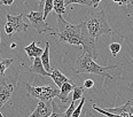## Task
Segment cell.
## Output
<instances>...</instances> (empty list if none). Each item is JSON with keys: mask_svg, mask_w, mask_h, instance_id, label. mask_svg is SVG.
<instances>
[{"mask_svg": "<svg viewBox=\"0 0 133 117\" xmlns=\"http://www.w3.org/2000/svg\"><path fill=\"white\" fill-rule=\"evenodd\" d=\"M26 17H28V20H29L30 24H31V25L35 28L39 33H45V32L51 33V32L54 31L52 28H49L48 25H47L46 21L44 20V13L32 10V12H30L29 14H28Z\"/></svg>", "mask_w": 133, "mask_h": 117, "instance_id": "6", "label": "cell"}, {"mask_svg": "<svg viewBox=\"0 0 133 117\" xmlns=\"http://www.w3.org/2000/svg\"><path fill=\"white\" fill-rule=\"evenodd\" d=\"M85 103V98H83L82 100H80V103L77 106V108H76V110L74 111V114H72V116L71 117H79L80 116V114H82V109H83V106H84Z\"/></svg>", "mask_w": 133, "mask_h": 117, "instance_id": "22", "label": "cell"}, {"mask_svg": "<svg viewBox=\"0 0 133 117\" xmlns=\"http://www.w3.org/2000/svg\"><path fill=\"white\" fill-rule=\"evenodd\" d=\"M51 78L53 79V82L55 83V85L57 86V88H59V87L61 88L63 84L70 82V79H69L68 77H65L64 75H63L62 72H61L59 69H56V68L52 69V71H51Z\"/></svg>", "mask_w": 133, "mask_h": 117, "instance_id": "12", "label": "cell"}, {"mask_svg": "<svg viewBox=\"0 0 133 117\" xmlns=\"http://www.w3.org/2000/svg\"><path fill=\"white\" fill-rule=\"evenodd\" d=\"M10 48H12V49H15V48H16V44H15V43H13L12 45H10Z\"/></svg>", "mask_w": 133, "mask_h": 117, "instance_id": "28", "label": "cell"}, {"mask_svg": "<svg viewBox=\"0 0 133 117\" xmlns=\"http://www.w3.org/2000/svg\"><path fill=\"white\" fill-rule=\"evenodd\" d=\"M54 9V0H45L44 4V20L46 21L47 16L49 15V13Z\"/></svg>", "mask_w": 133, "mask_h": 117, "instance_id": "17", "label": "cell"}, {"mask_svg": "<svg viewBox=\"0 0 133 117\" xmlns=\"http://www.w3.org/2000/svg\"><path fill=\"white\" fill-rule=\"evenodd\" d=\"M7 23L5 24V32L7 33V36L9 38H12V36L15 32H23L26 31L29 25L23 22V14L20 15H10L9 13H7Z\"/></svg>", "mask_w": 133, "mask_h": 117, "instance_id": "5", "label": "cell"}, {"mask_svg": "<svg viewBox=\"0 0 133 117\" xmlns=\"http://www.w3.org/2000/svg\"><path fill=\"white\" fill-rule=\"evenodd\" d=\"M0 117H4V116H2V114H1V113H0Z\"/></svg>", "mask_w": 133, "mask_h": 117, "instance_id": "30", "label": "cell"}, {"mask_svg": "<svg viewBox=\"0 0 133 117\" xmlns=\"http://www.w3.org/2000/svg\"><path fill=\"white\" fill-rule=\"evenodd\" d=\"M84 22L86 24L90 35L94 39L101 37L103 35H112V30L108 23L107 13L103 9L99 10V12L90 13Z\"/></svg>", "mask_w": 133, "mask_h": 117, "instance_id": "2", "label": "cell"}, {"mask_svg": "<svg viewBox=\"0 0 133 117\" xmlns=\"http://www.w3.org/2000/svg\"><path fill=\"white\" fill-rule=\"evenodd\" d=\"M40 58H41V62H43V66H44V68H45V70L51 74L52 68H51V63H49V41H46V47H45V49H44V53Z\"/></svg>", "mask_w": 133, "mask_h": 117, "instance_id": "14", "label": "cell"}, {"mask_svg": "<svg viewBox=\"0 0 133 117\" xmlns=\"http://www.w3.org/2000/svg\"><path fill=\"white\" fill-rule=\"evenodd\" d=\"M109 49H110V52H111V55H112V56L116 57V56H117V54L121 52V49H122V44L114 41V43H111V44L109 45Z\"/></svg>", "mask_w": 133, "mask_h": 117, "instance_id": "19", "label": "cell"}, {"mask_svg": "<svg viewBox=\"0 0 133 117\" xmlns=\"http://www.w3.org/2000/svg\"><path fill=\"white\" fill-rule=\"evenodd\" d=\"M13 0H1L0 1V5H2V6H10V5H13Z\"/></svg>", "mask_w": 133, "mask_h": 117, "instance_id": "27", "label": "cell"}, {"mask_svg": "<svg viewBox=\"0 0 133 117\" xmlns=\"http://www.w3.org/2000/svg\"><path fill=\"white\" fill-rule=\"evenodd\" d=\"M104 110L110 114H114V115L121 116V117H132L133 115V114H131V102L130 101H127L125 105L119 106V107L104 108Z\"/></svg>", "mask_w": 133, "mask_h": 117, "instance_id": "8", "label": "cell"}, {"mask_svg": "<svg viewBox=\"0 0 133 117\" xmlns=\"http://www.w3.org/2000/svg\"><path fill=\"white\" fill-rule=\"evenodd\" d=\"M28 95L30 98H36L39 101H53L54 98H59L60 90L57 87H54L52 85H45V86H35L31 84L25 85Z\"/></svg>", "mask_w": 133, "mask_h": 117, "instance_id": "4", "label": "cell"}, {"mask_svg": "<svg viewBox=\"0 0 133 117\" xmlns=\"http://www.w3.org/2000/svg\"><path fill=\"white\" fill-rule=\"evenodd\" d=\"M0 58H1V56H0Z\"/></svg>", "mask_w": 133, "mask_h": 117, "instance_id": "32", "label": "cell"}, {"mask_svg": "<svg viewBox=\"0 0 133 117\" xmlns=\"http://www.w3.org/2000/svg\"><path fill=\"white\" fill-rule=\"evenodd\" d=\"M51 117H65L64 116V111L62 110V108L56 106L53 102V113H52Z\"/></svg>", "mask_w": 133, "mask_h": 117, "instance_id": "21", "label": "cell"}, {"mask_svg": "<svg viewBox=\"0 0 133 117\" xmlns=\"http://www.w3.org/2000/svg\"><path fill=\"white\" fill-rule=\"evenodd\" d=\"M84 91L85 88L82 86H75L74 92H72V101H77V100H82L84 98Z\"/></svg>", "mask_w": 133, "mask_h": 117, "instance_id": "18", "label": "cell"}, {"mask_svg": "<svg viewBox=\"0 0 133 117\" xmlns=\"http://www.w3.org/2000/svg\"><path fill=\"white\" fill-rule=\"evenodd\" d=\"M52 113H53V101H39L36 109L29 117H51Z\"/></svg>", "mask_w": 133, "mask_h": 117, "instance_id": "7", "label": "cell"}, {"mask_svg": "<svg viewBox=\"0 0 133 117\" xmlns=\"http://www.w3.org/2000/svg\"><path fill=\"white\" fill-rule=\"evenodd\" d=\"M75 86L76 85H75V83L72 80H70V82L62 85V87L60 88V95H59V99L62 103H66V102H68V95L71 92H74Z\"/></svg>", "mask_w": 133, "mask_h": 117, "instance_id": "11", "label": "cell"}, {"mask_svg": "<svg viewBox=\"0 0 133 117\" xmlns=\"http://www.w3.org/2000/svg\"><path fill=\"white\" fill-rule=\"evenodd\" d=\"M0 43H1V35H0Z\"/></svg>", "mask_w": 133, "mask_h": 117, "instance_id": "31", "label": "cell"}, {"mask_svg": "<svg viewBox=\"0 0 133 117\" xmlns=\"http://www.w3.org/2000/svg\"><path fill=\"white\" fill-rule=\"evenodd\" d=\"M131 114H133V106H131Z\"/></svg>", "mask_w": 133, "mask_h": 117, "instance_id": "29", "label": "cell"}, {"mask_svg": "<svg viewBox=\"0 0 133 117\" xmlns=\"http://www.w3.org/2000/svg\"><path fill=\"white\" fill-rule=\"evenodd\" d=\"M29 71L32 72V74L40 75V76H43V77H51V74L47 72L45 70V68H44L40 57H36L35 60H33V63L29 67Z\"/></svg>", "mask_w": 133, "mask_h": 117, "instance_id": "9", "label": "cell"}, {"mask_svg": "<svg viewBox=\"0 0 133 117\" xmlns=\"http://www.w3.org/2000/svg\"><path fill=\"white\" fill-rule=\"evenodd\" d=\"M57 23H59V31L54 30L53 32L48 33L49 36L56 37L60 43L82 46L84 54L90 55L93 60H95L99 56L96 52L95 39L90 35L84 21L78 24H71L68 21H65L63 16H59Z\"/></svg>", "mask_w": 133, "mask_h": 117, "instance_id": "1", "label": "cell"}, {"mask_svg": "<svg viewBox=\"0 0 133 117\" xmlns=\"http://www.w3.org/2000/svg\"><path fill=\"white\" fill-rule=\"evenodd\" d=\"M65 7L64 0H54V10L59 16H63V14H65Z\"/></svg>", "mask_w": 133, "mask_h": 117, "instance_id": "16", "label": "cell"}, {"mask_svg": "<svg viewBox=\"0 0 133 117\" xmlns=\"http://www.w3.org/2000/svg\"><path fill=\"white\" fill-rule=\"evenodd\" d=\"M5 85H7L6 76L4 74H0V86H5Z\"/></svg>", "mask_w": 133, "mask_h": 117, "instance_id": "26", "label": "cell"}, {"mask_svg": "<svg viewBox=\"0 0 133 117\" xmlns=\"http://www.w3.org/2000/svg\"><path fill=\"white\" fill-rule=\"evenodd\" d=\"M12 62H13L12 58H0V74L5 75L6 69L12 64Z\"/></svg>", "mask_w": 133, "mask_h": 117, "instance_id": "20", "label": "cell"}, {"mask_svg": "<svg viewBox=\"0 0 133 117\" xmlns=\"http://www.w3.org/2000/svg\"><path fill=\"white\" fill-rule=\"evenodd\" d=\"M24 52L26 53L29 58H33V60H35L36 57H41V55H43V53H44V49L38 47L36 41H32L29 46L24 47Z\"/></svg>", "mask_w": 133, "mask_h": 117, "instance_id": "13", "label": "cell"}, {"mask_svg": "<svg viewBox=\"0 0 133 117\" xmlns=\"http://www.w3.org/2000/svg\"><path fill=\"white\" fill-rule=\"evenodd\" d=\"M13 91H14L13 84H7L5 86H0V108L9 101Z\"/></svg>", "mask_w": 133, "mask_h": 117, "instance_id": "10", "label": "cell"}, {"mask_svg": "<svg viewBox=\"0 0 133 117\" xmlns=\"http://www.w3.org/2000/svg\"><path fill=\"white\" fill-rule=\"evenodd\" d=\"M115 2L119 6H125V5H129V4H133L132 0H115Z\"/></svg>", "mask_w": 133, "mask_h": 117, "instance_id": "24", "label": "cell"}, {"mask_svg": "<svg viewBox=\"0 0 133 117\" xmlns=\"http://www.w3.org/2000/svg\"><path fill=\"white\" fill-rule=\"evenodd\" d=\"M76 74L82 75V74H94L101 76L107 79H114L111 75L108 74V70L110 69H116L117 66H108V67H101L95 61L93 60L90 55L84 54L83 53L76 60Z\"/></svg>", "mask_w": 133, "mask_h": 117, "instance_id": "3", "label": "cell"}, {"mask_svg": "<svg viewBox=\"0 0 133 117\" xmlns=\"http://www.w3.org/2000/svg\"><path fill=\"white\" fill-rule=\"evenodd\" d=\"M75 102H76V101H71V103H70V106H69V108L64 111V116L65 117H71V116H72L74 111L76 110V108H77L76 106H75Z\"/></svg>", "mask_w": 133, "mask_h": 117, "instance_id": "23", "label": "cell"}, {"mask_svg": "<svg viewBox=\"0 0 133 117\" xmlns=\"http://www.w3.org/2000/svg\"><path fill=\"white\" fill-rule=\"evenodd\" d=\"M94 86V82L92 79H86L84 82V88H92Z\"/></svg>", "mask_w": 133, "mask_h": 117, "instance_id": "25", "label": "cell"}, {"mask_svg": "<svg viewBox=\"0 0 133 117\" xmlns=\"http://www.w3.org/2000/svg\"><path fill=\"white\" fill-rule=\"evenodd\" d=\"M65 6L71 4H79L83 6H88V7H98L100 4V0H64Z\"/></svg>", "mask_w": 133, "mask_h": 117, "instance_id": "15", "label": "cell"}]
</instances>
